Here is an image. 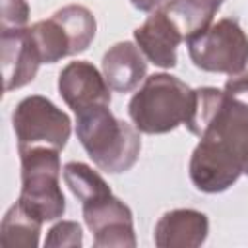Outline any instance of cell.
Returning a JSON list of instances; mask_svg holds the SVG:
<instances>
[{
	"mask_svg": "<svg viewBox=\"0 0 248 248\" xmlns=\"http://www.w3.org/2000/svg\"><path fill=\"white\" fill-rule=\"evenodd\" d=\"M132 2V6L136 8V10H140V12H153L155 8H159V4L163 2V0H130Z\"/></svg>",
	"mask_w": 248,
	"mask_h": 248,
	"instance_id": "cell-20",
	"label": "cell"
},
{
	"mask_svg": "<svg viewBox=\"0 0 248 248\" xmlns=\"http://www.w3.org/2000/svg\"><path fill=\"white\" fill-rule=\"evenodd\" d=\"M62 174H64L66 186L81 202V205L97 202V200L112 194L108 184L105 182V178L85 163L70 161V163L64 165Z\"/></svg>",
	"mask_w": 248,
	"mask_h": 248,
	"instance_id": "cell-16",
	"label": "cell"
},
{
	"mask_svg": "<svg viewBox=\"0 0 248 248\" xmlns=\"http://www.w3.org/2000/svg\"><path fill=\"white\" fill-rule=\"evenodd\" d=\"M209 232L207 215L196 209H172L167 211L155 225L153 240L159 248L202 246Z\"/></svg>",
	"mask_w": 248,
	"mask_h": 248,
	"instance_id": "cell-12",
	"label": "cell"
},
{
	"mask_svg": "<svg viewBox=\"0 0 248 248\" xmlns=\"http://www.w3.org/2000/svg\"><path fill=\"white\" fill-rule=\"evenodd\" d=\"M0 54L6 91L19 89L33 81L39 66L43 64L29 27L0 31Z\"/></svg>",
	"mask_w": 248,
	"mask_h": 248,
	"instance_id": "cell-10",
	"label": "cell"
},
{
	"mask_svg": "<svg viewBox=\"0 0 248 248\" xmlns=\"http://www.w3.org/2000/svg\"><path fill=\"white\" fill-rule=\"evenodd\" d=\"M60 151L31 147L19 151L21 190L17 203L39 221L60 219L66 211V198L60 188Z\"/></svg>",
	"mask_w": 248,
	"mask_h": 248,
	"instance_id": "cell-4",
	"label": "cell"
},
{
	"mask_svg": "<svg viewBox=\"0 0 248 248\" xmlns=\"http://www.w3.org/2000/svg\"><path fill=\"white\" fill-rule=\"evenodd\" d=\"M134 39L143 56L159 68L176 66V48L182 43V33L161 8H155L147 19L134 31Z\"/></svg>",
	"mask_w": 248,
	"mask_h": 248,
	"instance_id": "cell-11",
	"label": "cell"
},
{
	"mask_svg": "<svg viewBox=\"0 0 248 248\" xmlns=\"http://www.w3.org/2000/svg\"><path fill=\"white\" fill-rule=\"evenodd\" d=\"M76 134L89 159L108 174L130 170L141 151L140 130L116 118L108 105H91L78 110Z\"/></svg>",
	"mask_w": 248,
	"mask_h": 248,
	"instance_id": "cell-2",
	"label": "cell"
},
{
	"mask_svg": "<svg viewBox=\"0 0 248 248\" xmlns=\"http://www.w3.org/2000/svg\"><path fill=\"white\" fill-rule=\"evenodd\" d=\"M41 225L37 217H33L29 211H25L19 203L12 205L0 227V242L6 248H35L39 244V234H41Z\"/></svg>",
	"mask_w": 248,
	"mask_h": 248,
	"instance_id": "cell-15",
	"label": "cell"
},
{
	"mask_svg": "<svg viewBox=\"0 0 248 248\" xmlns=\"http://www.w3.org/2000/svg\"><path fill=\"white\" fill-rule=\"evenodd\" d=\"M225 0H167L163 10L174 21L184 39L211 25Z\"/></svg>",
	"mask_w": 248,
	"mask_h": 248,
	"instance_id": "cell-14",
	"label": "cell"
},
{
	"mask_svg": "<svg viewBox=\"0 0 248 248\" xmlns=\"http://www.w3.org/2000/svg\"><path fill=\"white\" fill-rule=\"evenodd\" d=\"M186 128L200 138L188 165L192 184L205 194L229 190L248 165V107L217 87H198Z\"/></svg>",
	"mask_w": 248,
	"mask_h": 248,
	"instance_id": "cell-1",
	"label": "cell"
},
{
	"mask_svg": "<svg viewBox=\"0 0 248 248\" xmlns=\"http://www.w3.org/2000/svg\"><path fill=\"white\" fill-rule=\"evenodd\" d=\"M83 244V232H81V227L76 223V221H60L56 223L48 234H46V240H45V246H50V248H58V246H81Z\"/></svg>",
	"mask_w": 248,
	"mask_h": 248,
	"instance_id": "cell-17",
	"label": "cell"
},
{
	"mask_svg": "<svg viewBox=\"0 0 248 248\" xmlns=\"http://www.w3.org/2000/svg\"><path fill=\"white\" fill-rule=\"evenodd\" d=\"M147 62L140 46L130 41L112 45L103 56V76L108 87L116 93L134 91L145 78Z\"/></svg>",
	"mask_w": 248,
	"mask_h": 248,
	"instance_id": "cell-13",
	"label": "cell"
},
{
	"mask_svg": "<svg viewBox=\"0 0 248 248\" xmlns=\"http://www.w3.org/2000/svg\"><path fill=\"white\" fill-rule=\"evenodd\" d=\"M188 54L196 68L234 76L246 68L248 37L234 17H223L186 39Z\"/></svg>",
	"mask_w": 248,
	"mask_h": 248,
	"instance_id": "cell-6",
	"label": "cell"
},
{
	"mask_svg": "<svg viewBox=\"0 0 248 248\" xmlns=\"http://www.w3.org/2000/svg\"><path fill=\"white\" fill-rule=\"evenodd\" d=\"M83 221L87 229L93 232V246L95 248H110V246H136V232H134V219L130 207L118 200L116 196L108 194L97 202L81 205Z\"/></svg>",
	"mask_w": 248,
	"mask_h": 248,
	"instance_id": "cell-8",
	"label": "cell"
},
{
	"mask_svg": "<svg viewBox=\"0 0 248 248\" xmlns=\"http://www.w3.org/2000/svg\"><path fill=\"white\" fill-rule=\"evenodd\" d=\"M244 172H246V174H248V165H246V169H244Z\"/></svg>",
	"mask_w": 248,
	"mask_h": 248,
	"instance_id": "cell-21",
	"label": "cell"
},
{
	"mask_svg": "<svg viewBox=\"0 0 248 248\" xmlns=\"http://www.w3.org/2000/svg\"><path fill=\"white\" fill-rule=\"evenodd\" d=\"M27 19H29V6L25 0H2L0 31L23 29L27 27Z\"/></svg>",
	"mask_w": 248,
	"mask_h": 248,
	"instance_id": "cell-18",
	"label": "cell"
},
{
	"mask_svg": "<svg viewBox=\"0 0 248 248\" xmlns=\"http://www.w3.org/2000/svg\"><path fill=\"white\" fill-rule=\"evenodd\" d=\"M95 16L79 4L64 6L48 19H41L29 27L43 64H54L66 56L87 50L95 39Z\"/></svg>",
	"mask_w": 248,
	"mask_h": 248,
	"instance_id": "cell-5",
	"label": "cell"
},
{
	"mask_svg": "<svg viewBox=\"0 0 248 248\" xmlns=\"http://www.w3.org/2000/svg\"><path fill=\"white\" fill-rule=\"evenodd\" d=\"M194 108V89L170 74L145 78L140 91L130 99L128 114L143 134H167L186 126Z\"/></svg>",
	"mask_w": 248,
	"mask_h": 248,
	"instance_id": "cell-3",
	"label": "cell"
},
{
	"mask_svg": "<svg viewBox=\"0 0 248 248\" xmlns=\"http://www.w3.org/2000/svg\"><path fill=\"white\" fill-rule=\"evenodd\" d=\"M58 91L74 112L91 105H110V87L105 76L85 60L70 62L62 68L58 74Z\"/></svg>",
	"mask_w": 248,
	"mask_h": 248,
	"instance_id": "cell-9",
	"label": "cell"
},
{
	"mask_svg": "<svg viewBox=\"0 0 248 248\" xmlns=\"http://www.w3.org/2000/svg\"><path fill=\"white\" fill-rule=\"evenodd\" d=\"M12 126L17 140V151L31 147H50L62 151L72 132L70 116L43 95L21 99L14 108Z\"/></svg>",
	"mask_w": 248,
	"mask_h": 248,
	"instance_id": "cell-7",
	"label": "cell"
},
{
	"mask_svg": "<svg viewBox=\"0 0 248 248\" xmlns=\"http://www.w3.org/2000/svg\"><path fill=\"white\" fill-rule=\"evenodd\" d=\"M223 91L232 97L234 101L248 107V70H242L234 76H231L223 87Z\"/></svg>",
	"mask_w": 248,
	"mask_h": 248,
	"instance_id": "cell-19",
	"label": "cell"
}]
</instances>
